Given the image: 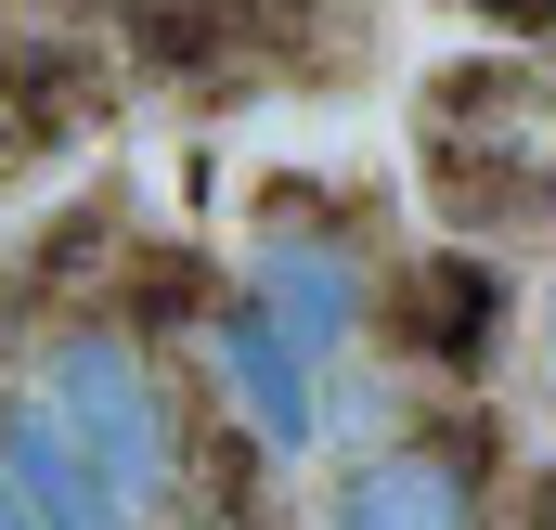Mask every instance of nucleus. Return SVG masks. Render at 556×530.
I'll use <instances>...</instances> for the list:
<instances>
[{"instance_id":"1","label":"nucleus","mask_w":556,"mask_h":530,"mask_svg":"<svg viewBox=\"0 0 556 530\" xmlns=\"http://www.w3.org/2000/svg\"><path fill=\"white\" fill-rule=\"evenodd\" d=\"M39 401L78 427V453L130 492V518L168 492V401L142 376L130 337H104V324H78V337H52V363H39Z\"/></svg>"},{"instance_id":"8","label":"nucleus","mask_w":556,"mask_h":530,"mask_svg":"<svg viewBox=\"0 0 556 530\" xmlns=\"http://www.w3.org/2000/svg\"><path fill=\"white\" fill-rule=\"evenodd\" d=\"M52 142V104L26 91V65H0V155H39Z\"/></svg>"},{"instance_id":"10","label":"nucleus","mask_w":556,"mask_h":530,"mask_svg":"<svg viewBox=\"0 0 556 530\" xmlns=\"http://www.w3.org/2000/svg\"><path fill=\"white\" fill-rule=\"evenodd\" d=\"M0 530H52L39 505H26V492H13V466H0Z\"/></svg>"},{"instance_id":"6","label":"nucleus","mask_w":556,"mask_h":530,"mask_svg":"<svg viewBox=\"0 0 556 530\" xmlns=\"http://www.w3.org/2000/svg\"><path fill=\"white\" fill-rule=\"evenodd\" d=\"M260 311H273L285 337L324 363V350H350V324H363V260L337 247V234H260Z\"/></svg>"},{"instance_id":"12","label":"nucleus","mask_w":556,"mask_h":530,"mask_svg":"<svg viewBox=\"0 0 556 530\" xmlns=\"http://www.w3.org/2000/svg\"><path fill=\"white\" fill-rule=\"evenodd\" d=\"M544 363H556V311H544Z\"/></svg>"},{"instance_id":"3","label":"nucleus","mask_w":556,"mask_h":530,"mask_svg":"<svg viewBox=\"0 0 556 530\" xmlns=\"http://www.w3.org/2000/svg\"><path fill=\"white\" fill-rule=\"evenodd\" d=\"M337 530H479V453L440 440H389L337 479Z\"/></svg>"},{"instance_id":"11","label":"nucleus","mask_w":556,"mask_h":530,"mask_svg":"<svg viewBox=\"0 0 556 530\" xmlns=\"http://www.w3.org/2000/svg\"><path fill=\"white\" fill-rule=\"evenodd\" d=\"M531 530H556V479H544V505H531Z\"/></svg>"},{"instance_id":"5","label":"nucleus","mask_w":556,"mask_h":530,"mask_svg":"<svg viewBox=\"0 0 556 530\" xmlns=\"http://www.w3.org/2000/svg\"><path fill=\"white\" fill-rule=\"evenodd\" d=\"M389 311H402V337H415L427 363L479 376V363H492V337H505V272L479 260V247H427V260L389 285Z\"/></svg>"},{"instance_id":"4","label":"nucleus","mask_w":556,"mask_h":530,"mask_svg":"<svg viewBox=\"0 0 556 530\" xmlns=\"http://www.w3.org/2000/svg\"><path fill=\"white\" fill-rule=\"evenodd\" d=\"M0 466H13V492H26L52 530H130V492H117V479L78 453V427H65L39 389L0 401Z\"/></svg>"},{"instance_id":"2","label":"nucleus","mask_w":556,"mask_h":530,"mask_svg":"<svg viewBox=\"0 0 556 530\" xmlns=\"http://www.w3.org/2000/svg\"><path fill=\"white\" fill-rule=\"evenodd\" d=\"M440 117V168H479L492 155V194H544L556 207V78H518V65H466L427 91Z\"/></svg>"},{"instance_id":"9","label":"nucleus","mask_w":556,"mask_h":530,"mask_svg":"<svg viewBox=\"0 0 556 530\" xmlns=\"http://www.w3.org/2000/svg\"><path fill=\"white\" fill-rule=\"evenodd\" d=\"M492 26H556V0H479Z\"/></svg>"},{"instance_id":"7","label":"nucleus","mask_w":556,"mask_h":530,"mask_svg":"<svg viewBox=\"0 0 556 530\" xmlns=\"http://www.w3.org/2000/svg\"><path fill=\"white\" fill-rule=\"evenodd\" d=\"M207 363H220V389L247 401V427H260V453H298L311 440V350L285 337L273 311L247 298V311H220V337H207Z\"/></svg>"}]
</instances>
